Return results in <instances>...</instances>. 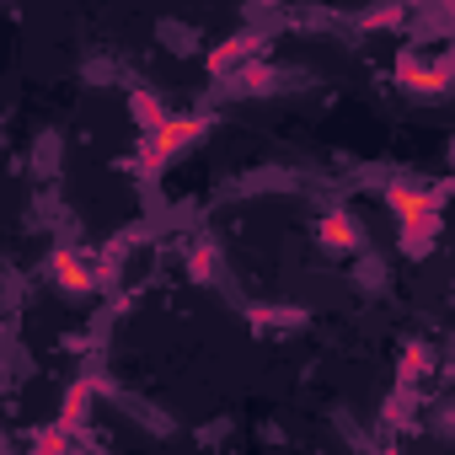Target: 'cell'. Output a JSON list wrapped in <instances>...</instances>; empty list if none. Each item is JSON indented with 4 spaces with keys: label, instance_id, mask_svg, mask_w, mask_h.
<instances>
[{
    "label": "cell",
    "instance_id": "cell-1",
    "mask_svg": "<svg viewBox=\"0 0 455 455\" xmlns=\"http://www.w3.org/2000/svg\"><path fill=\"white\" fill-rule=\"evenodd\" d=\"M391 209L402 214V242H407V252L412 247H428L434 225H439V198L434 193H412V188H391Z\"/></svg>",
    "mask_w": 455,
    "mask_h": 455
},
{
    "label": "cell",
    "instance_id": "cell-2",
    "mask_svg": "<svg viewBox=\"0 0 455 455\" xmlns=\"http://www.w3.org/2000/svg\"><path fill=\"white\" fill-rule=\"evenodd\" d=\"M204 118H161L156 124V134L145 140V166H166V161H177L188 145H198L204 140Z\"/></svg>",
    "mask_w": 455,
    "mask_h": 455
},
{
    "label": "cell",
    "instance_id": "cell-3",
    "mask_svg": "<svg viewBox=\"0 0 455 455\" xmlns=\"http://www.w3.org/2000/svg\"><path fill=\"white\" fill-rule=\"evenodd\" d=\"M54 274H60V279H65V290H76V295H81V290H92V279L81 274V263H70L65 252L54 258Z\"/></svg>",
    "mask_w": 455,
    "mask_h": 455
},
{
    "label": "cell",
    "instance_id": "cell-4",
    "mask_svg": "<svg viewBox=\"0 0 455 455\" xmlns=\"http://www.w3.org/2000/svg\"><path fill=\"white\" fill-rule=\"evenodd\" d=\"M322 236H332V247H354V225L343 214H332V220H322Z\"/></svg>",
    "mask_w": 455,
    "mask_h": 455
},
{
    "label": "cell",
    "instance_id": "cell-5",
    "mask_svg": "<svg viewBox=\"0 0 455 455\" xmlns=\"http://www.w3.org/2000/svg\"><path fill=\"white\" fill-rule=\"evenodd\" d=\"M134 108H140V124H145V129H156V124L166 118V113H161V102H150V97H134Z\"/></svg>",
    "mask_w": 455,
    "mask_h": 455
}]
</instances>
